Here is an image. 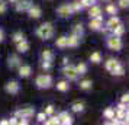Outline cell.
Segmentation results:
<instances>
[{"label":"cell","mask_w":129,"mask_h":125,"mask_svg":"<svg viewBox=\"0 0 129 125\" xmlns=\"http://www.w3.org/2000/svg\"><path fill=\"white\" fill-rule=\"evenodd\" d=\"M78 42H80V38H78V36L71 35V36L67 38V47H77Z\"/></svg>","instance_id":"obj_16"},{"label":"cell","mask_w":129,"mask_h":125,"mask_svg":"<svg viewBox=\"0 0 129 125\" xmlns=\"http://www.w3.org/2000/svg\"><path fill=\"white\" fill-rule=\"evenodd\" d=\"M3 38H5V34H3V31L0 29V42L3 41Z\"/></svg>","instance_id":"obj_43"},{"label":"cell","mask_w":129,"mask_h":125,"mask_svg":"<svg viewBox=\"0 0 129 125\" xmlns=\"http://www.w3.org/2000/svg\"><path fill=\"white\" fill-rule=\"evenodd\" d=\"M51 66H52V61H44V63H42V68H44V70H49Z\"/></svg>","instance_id":"obj_36"},{"label":"cell","mask_w":129,"mask_h":125,"mask_svg":"<svg viewBox=\"0 0 129 125\" xmlns=\"http://www.w3.org/2000/svg\"><path fill=\"white\" fill-rule=\"evenodd\" d=\"M6 9H7L6 2H5V0H0V13H5L6 12Z\"/></svg>","instance_id":"obj_34"},{"label":"cell","mask_w":129,"mask_h":125,"mask_svg":"<svg viewBox=\"0 0 129 125\" xmlns=\"http://www.w3.org/2000/svg\"><path fill=\"white\" fill-rule=\"evenodd\" d=\"M45 119H47V113H45V112L38 113V121H39V122H44Z\"/></svg>","instance_id":"obj_37"},{"label":"cell","mask_w":129,"mask_h":125,"mask_svg":"<svg viewBox=\"0 0 129 125\" xmlns=\"http://www.w3.org/2000/svg\"><path fill=\"white\" fill-rule=\"evenodd\" d=\"M59 118V124H64V125H68V124H73V118L67 112H62L61 115L58 116Z\"/></svg>","instance_id":"obj_12"},{"label":"cell","mask_w":129,"mask_h":125,"mask_svg":"<svg viewBox=\"0 0 129 125\" xmlns=\"http://www.w3.org/2000/svg\"><path fill=\"white\" fill-rule=\"evenodd\" d=\"M102 28V16H97V18H93L90 20V29L97 31Z\"/></svg>","instance_id":"obj_10"},{"label":"cell","mask_w":129,"mask_h":125,"mask_svg":"<svg viewBox=\"0 0 129 125\" xmlns=\"http://www.w3.org/2000/svg\"><path fill=\"white\" fill-rule=\"evenodd\" d=\"M9 2H10V3H16V2H18V0H9Z\"/></svg>","instance_id":"obj_45"},{"label":"cell","mask_w":129,"mask_h":125,"mask_svg":"<svg viewBox=\"0 0 129 125\" xmlns=\"http://www.w3.org/2000/svg\"><path fill=\"white\" fill-rule=\"evenodd\" d=\"M129 0H119V7H128Z\"/></svg>","instance_id":"obj_38"},{"label":"cell","mask_w":129,"mask_h":125,"mask_svg":"<svg viewBox=\"0 0 129 125\" xmlns=\"http://www.w3.org/2000/svg\"><path fill=\"white\" fill-rule=\"evenodd\" d=\"M107 45L110 49H115V51H119L120 48H122V41H120V38L116 35L110 36L109 39H107Z\"/></svg>","instance_id":"obj_3"},{"label":"cell","mask_w":129,"mask_h":125,"mask_svg":"<svg viewBox=\"0 0 129 125\" xmlns=\"http://www.w3.org/2000/svg\"><path fill=\"white\" fill-rule=\"evenodd\" d=\"M94 3H96V0H81L83 7H90V6H93Z\"/></svg>","instance_id":"obj_32"},{"label":"cell","mask_w":129,"mask_h":125,"mask_svg":"<svg viewBox=\"0 0 129 125\" xmlns=\"http://www.w3.org/2000/svg\"><path fill=\"white\" fill-rule=\"evenodd\" d=\"M71 13H73V9H71L70 5H62V6L58 7V15H59V16H62V18L70 16Z\"/></svg>","instance_id":"obj_6"},{"label":"cell","mask_w":129,"mask_h":125,"mask_svg":"<svg viewBox=\"0 0 129 125\" xmlns=\"http://www.w3.org/2000/svg\"><path fill=\"white\" fill-rule=\"evenodd\" d=\"M117 109H120V111H123V109H126V106H125V103H119V105H117Z\"/></svg>","instance_id":"obj_42"},{"label":"cell","mask_w":129,"mask_h":125,"mask_svg":"<svg viewBox=\"0 0 129 125\" xmlns=\"http://www.w3.org/2000/svg\"><path fill=\"white\" fill-rule=\"evenodd\" d=\"M30 3L29 0H23V2H19V3H16V10L18 12H28V9L30 7Z\"/></svg>","instance_id":"obj_8"},{"label":"cell","mask_w":129,"mask_h":125,"mask_svg":"<svg viewBox=\"0 0 129 125\" xmlns=\"http://www.w3.org/2000/svg\"><path fill=\"white\" fill-rule=\"evenodd\" d=\"M128 101H129V96L128 95H123L122 96V102H123V103H128Z\"/></svg>","instance_id":"obj_41"},{"label":"cell","mask_w":129,"mask_h":125,"mask_svg":"<svg viewBox=\"0 0 129 125\" xmlns=\"http://www.w3.org/2000/svg\"><path fill=\"white\" fill-rule=\"evenodd\" d=\"M57 89H58L59 92H67V90H68V83H67V82H59V83L57 84Z\"/></svg>","instance_id":"obj_27"},{"label":"cell","mask_w":129,"mask_h":125,"mask_svg":"<svg viewBox=\"0 0 129 125\" xmlns=\"http://www.w3.org/2000/svg\"><path fill=\"white\" fill-rule=\"evenodd\" d=\"M83 109H84V105H83L81 102H77V103L73 105V111H74V112H81Z\"/></svg>","instance_id":"obj_29"},{"label":"cell","mask_w":129,"mask_h":125,"mask_svg":"<svg viewBox=\"0 0 129 125\" xmlns=\"http://www.w3.org/2000/svg\"><path fill=\"white\" fill-rule=\"evenodd\" d=\"M64 74L70 79V80H76L77 76H78L77 71H76V67L74 66H67V64H65V68H64Z\"/></svg>","instance_id":"obj_5"},{"label":"cell","mask_w":129,"mask_h":125,"mask_svg":"<svg viewBox=\"0 0 129 125\" xmlns=\"http://www.w3.org/2000/svg\"><path fill=\"white\" fill-rule=\"evenodd\" d=\"M106 10H107V13H110V15H116V10H117V9L113 6V5H109Z\"/></svg>","instance_id":"obj_35"},{"label":"cell","mask_w":129,"mask_h":125,"mask_svg":"<svg viewBox=\"0 0 129 125\" xmlns=\"http://www.w3.org/2000/svg\"><path fill=\"white\" fill-rule=\"evenodd\" d=\"M113 35H116V36H122L123 35V32H125V28H123L122 25L119 23L117 25V26H115V28H113Z\"/></svg>","instance_id":"obj_23"},{"label":"cell","mask_w":129,"mask_h":125,"mask_svg":"<svg viewBox=\"0 0 129 125\" xmlns=\"http://www.w3.org/2000/svg\"><path fill=\"white\" fill-rule=\"evenodd\" d=\"M105 116L106 118H113V116H115V111H113V109H112V108H107V109H106L105 111Z\"/></svg>","instance_id":"obj_31"},{"label":"cell","mask_w":129,"mask_h":125,"mask_svg":"<svg viewBox=\"0 0 129 125\" xmlns=\"http://www.w3.org/2000/svg\"><path fill=\"white\" fill-rule=\"evenodd\" d=\"M28 13H29L30 18H35L38 19L39 16H41V7L36 6V5H30V7L28 9Z\"/></svg>","instance_id":"obj_7"},{"label":"cell","mask_w":129,"mask_h":125,"mask_svg":"<svg viewBox=\"0 0 129 125\" xmlns=\"http://www.w3.org/2000/svg\"><path fill=\"white\" fill-rule=\"evenodd\" d=\"M90 61H91V63H94V64L100 63V61H102V54L97 53V51H96V53H93L91 55H90Z\"/></svg>","instance_id":"obj_22"},{"label":"cell","mask_w":129,"mask_h":125,"mask_svg":"<svg viewBox=\"0 0 129 125\" xmlns=\"http://www.w3.org/2000/svg\"><path fill=\"white\" fill-rule=\"evenodd\" d=\"M103 2H110V0H103Z\"/></svg>","instance_id":"obj_46"},{"label":"cell","mask_w":129,"mask_h":125,"mask_svg":"<svg viewBox=\"0 0 129 125\" xmlns=\"http://www.w3.org/2000/svg\"><path fill=\"white\" fill-rule=\"evenodd\" d=\"M45 124H48V125L59 124V118L58 116H52V118H49V119H45Z\"/></svg>","instance_id":"obj_28"},{"label":"cell","mask_w":129,"mask_h":125,"mask_svg":"<svg viewBox=\"0 0 129 125\" xmlns=\"http://www.w3.org/2000/svg\"><path fill=\"white\" fill-rule=\"evenodd\" d=\"M18 121H19V118L18 116H15V118L9 119V124H18Z\"/></svg>","instance_id":"obj_40"},{"label":"cell","mask_w":129,"mask_h":125,"mask_svg":"<svg viewBox=\"0 0 129 125\" xmlns=\"http://www.w3.org/2000/svg\"><path fill=\"white\" fill-rule=\"evenodd\" d=\"M16 49H18V53H26V51L29 49V42H26L25 39L19 41V42H18V47H16Z\"/></svg>","instance_id":"obj_15"},{"label":"cell","mask_w":129,"mask_h":125,"mask_svg":"<svg viewBox=\"0 0 129 125\" xmlns=\"http://www.w3.org/2000/svg\"><path fill=\"white\" fill-rule=\"evenodd\" d=\"M119 23H120L119 18H116V16L113 15V16H112V18L107 20V28H109V29H113V28H115V26H117Z\"/></svg>","instance_id":"obj_17"},{"label":"cell","mask_w":129,"mask_h":125,"mask_svg":"<svg viewBox=\"0 0 129 125\" xmlns=\"http://www.w3.org/2000/svg\"><path fill=\"white\" fill-rule=\"evenodd\" d=\"M76 71H77V74H84V73L87 71V66H86L84 63H80V64L76 67Z\"/></svg>","instance_id":"obj_25"},{"label":"cell","mask_w":129,"mask_h":125,"mask_svg":"<svg viewBox=\"0 0 129 125\" xmlns=\"http://www.w3.org/2000/svg\"><path fill=\"white\" fill-rule=\"evenodd\" d=\"M32 71L30 66H19V76L20 77H28Z\"/></svg>","instance_id":"obj_14"},{"label":"cell","mask_w":129,"mask_h":125,"mask_svg":"<svg viewBox=\"0 0 129 125\" xmlns=\"http://www.w3.org/2000/svg\"><path fill=\"white\" fill-rule=\"evenodd\" d=\"M22 39H25V36L22 32H16L15 35H13V41L15 42H19V41H22Z\"/></svg>","instance_id":"obj_30"},{"label":"cell","mask_w":129,"mask_h":125,"mask_svg":"<svg viewBox=\"0 0 129 125\" xmlns=\"http://www.w3.org/2000/svg\"><path fill=\"white\" fill-rule=\"evenodd\" d=\"M55 45L58 48H65L67 47V36H59L57 42H55Z\"/></svg>","instance_id":"obj_21"},{"label":"cell","mask_w":129,"mask_h":125,"mask_svg":"<svg viewBox=\"0 0 129 125\" xmlns=\"http://www.w3.org/2000/svg\"><path fill=\"white\" fill-rule=\"evenodd\" d=\"M42 58H44V61H52L54 53L51 49H44V51H42Z\"/></svg>","instance_id":"obj_19"},{"label":"cell","mask_w":129,"mask_h":125,"mask_svg":"<svg viewBox=\"0 0 129 125\" xmlns=\"http://www.w3.org/2000/svg\"><path fill=\"white\" fill-rule=\"evenodd\" d=\"M83 34H84V29H83V26L81 25H76L74 28H73V35H76V36H83Z\"/></svg>","instance_id":"obj_20"},{"label":"cell","mask_w":129,"mask_h":125,"mask_svg":"<svg viewBox=\"0 0 129 125\" xmlns=\"http://www.w3.org/2000/svg\"><path fill=\"white\" fill-rule=\"evenodd\" d=\"M123 73H125V68H123V66H120V64H117V66L112 70V74H115V76H122Z\"/></svg>","instance_id":"obj_24"},{"label":"cell","mask_w":129,"mask_h":125,"mask_svg":"<svg viewBox=\"0 0 129 125\" xmlns=\"http://www.w3.org/2000/svg\"><path fill=\"white\" fill-rule=\"evenodd\" d=\"M0 124H2V125H7V124H9V121H6V119H2V121H0Z\"/></svg>","instance_id":"obj_44"},{"label":"cell","mask_w":129,"mask_h":125,"mask_svg":"<svg viewBox=\"0 0 129 125\" xmlns=\"http://www.w3.org/2000/svg\"><path fill=\"white\" fill-rule=\"evenodd\" d=\"M20 66V60H19L18 55H10L9 57V67L10 68H16V67Z\"/></svg>","instance_id":"obj_13"},{"label":"cell","mask_w":129,"mask_h":125,"mask_svg":"<svg viewBox=\"0 0 129 125\" xmlns=\"http://www.w3.org/2000/svg\"><path fill=\"white\" fill-rule=\"evenodd\" d=\"M35 84L39 89H48V87L52 84V77H51L49 74H41V76L36 77Z\"/></svg>","instance_id":"obj_2"},{"label":"cell","mask_w":129,"mask_h":125,"mask_svg":"<svg viewBox=\"0 0 129 125\" xmlns=\"http://www.w3.org/2000/svg\"><path fill=\"white\" fill-rule=\"evenodd\" d=\"M45 113H47V115H52V113H54V106H51V105H49V106L47 108Z\"/></svg>","instance_id":"obj_39"},{"label":"cell","mask_w":129,"mask_h":125,"mask_svg":"<svg viewBox=\"0 0 129 125\" xmlns=\"http://www.w3.org/2000/svg\"><path fill=\"white\" fill-rule=\"evenodd\" d=\"M54 34V28H52V23L49 22H45L42 23L38 29H36V35L39 36L41 39H49Z\"/></svg>","instance_id":"obj_1"},{"label":"cell","mask_w":129,"mask_h":125,"mask_svg":"<svg viewBox=\"0 0 129 125\" xmlns=\"http://www.w3.org/2000/svg\"><path fill=\"white\" fill-rule=\"evenodd\" d=\"M6 92H7V93H12V95L18 93V92H19L18 82H9V83L6 84Z\"/></svg>","instance_id":"obj_9"},{"label":"cell","mask_w":129,"mask_h":125,"mask_svg":"<svg viewBox=\"0 0 129 125\" xmlns=\"http://www.w3.org/2000/svg\"><path fill=\"white\" fill-rule=\"evenodd\" d=\"M70 6H71V9H73V12H77V10H81L83 9V5H80V3H73Z\"/></svg>","instance_id":"obj_33"},{"label":"cell","mask_w":129,"mask_h":125,"mask_svg":"<svg viewBox=\"0 0 129 125\" xmlns=\"http://www.w3.org/2000/svg\"><path fill=\"white\" fill-rule=\"evenodd\" d=\"M34 108H30V106H28V108H23V109H19V111H16V116L18 118H30L32 115H34Z\"/></svg>","instance_id":"obj_4"},{"label":"cell","mask_w":129,"mask_h":125,"mask_svg":"<svg viewBox=\"0 0 129 125\" xmlns=\"http://www.w3.org/2000/svg\"><path fill=\"white\" fill-rule=\"evenodd\" d=\"M102 15V9H100L99 6H90V10H88V16H90V19L93 18H97V16H100Z\"/></svg>","instance_id":"obj_11"},{"label":"cell","mask_w":129,"mask_h":125,"mask_svg":"<svg viewBox=\"0 0 129 125\" xmlns=\"http://www.w3.org/2000/svg\"><path fill=\"white\" fill-rule=\"evenodd\" d=\"M80 89H83V90L91 89V82L90 80H83L81 83H80Z\"/></svg>","instance_id":"obj_26"},{"label":"cell","mask_w":129,"mask_h":125,"mask_svg":"<svg viewBox=\"0 0 129 125\" xmlns=\"http://www.w3.org/2000/svg\"><path fill=\"white\" fill-rule=\"evenodd\" d=\"M119 64V61L117 60H113V58H109L107 61H106V70H109V71L112 73V70L115 68V67Z\"/></svg>","instance_id":"obj_18"}]
</instances>
